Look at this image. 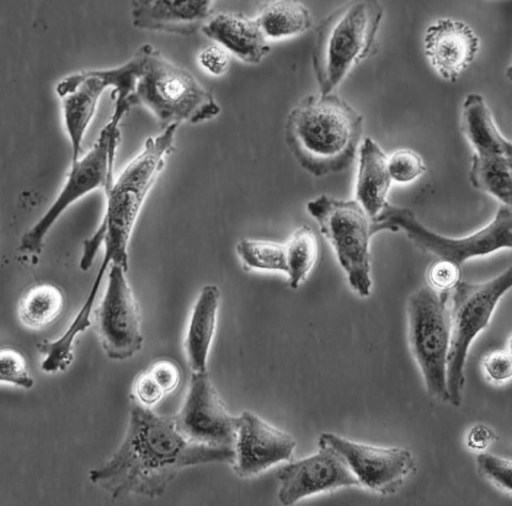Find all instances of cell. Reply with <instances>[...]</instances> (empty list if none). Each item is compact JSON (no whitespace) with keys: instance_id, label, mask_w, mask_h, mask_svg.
<instances>
[{"instance_id":"obj_1","label":"cell","mask_w":512,"mask_h":506,"mask_svg":"<svg viewBox=\"0 0 512 506\" xmlns=\"http://www.w3.org/2000/svg\"><path fill=\"white\" fill-rule=\"evenodd\" d=\"M234 462L233 448L196 444L181 433L174 417L159 416L133 400L120 448L90 470L89 478L114 499L157 498L188 467Z\"/></svg>"},{"instance_id":"obj_2","label":"cell","mask_w":512,"mask_h":506,"mask_svg":"<svg viewBox=\"0 0 512 506\" xmlns=\"http://www.w3.org/2000/svg\"><path fill=\"white\" fill-rule=\"evenodd\" d=\"M178 129L179 125L173 124L158 136L148 138L142 150L106 189V211L98 230L84 243L80 270L88 272L104 247L101 264L108 268L119 264L128 271V246L138 217L174 149Z\"/></svg>"},{"instance_id":"obj_3","label":"cell","mask_w":512,"mask_h":506,"mask_svg":"<svg viewBox=\"0 0 512 506\" xmlns=\"http://www.w3.org/2000/svg\"><path fill=\"white\" fill-rule=\"evenodd\" d=\"M363 116L338 94H313L288 115L285 139L298 164L315 177L341 172L354 163Z\"/></svg>"},{"instance_id":"obj_4","label":"cell","mask_w":512,"mask_h":506,"mask_svg":"<svg viewBox=\"0 0 512 506\" xmlns=\"http://www.w3.org/2000/svg\"><path fill=\"white\" fill-rule=\"evenodd\" d=\"M140 68L127 104L150 110L160 128L188 122L198 124L216 118L221 107L212 91L185 69L174 65L150 44L142 45Z\"/></svg>"},{"instance_id":"obj_5","label":"cell","mask_w":512,"mask_h":506,"mask_svg":"<svg viewBox=\"0 0 512 506\" xmlns=\"http://www.w3.org/2000/svg\"><path fill=\"white\" fill-rule=\"evenodd\" d=\"M383 17L378 2L335 10L317 28L313 68L320 94L338 88L352 68L372 56Z\"/></svg>"},{"instance_id":"obj_6","label":"cell","mask_w":512,"mask_h":506,"mask_svg":"<svg viewBox=\"0 0 512 506\" xmlns=\"http://www.w3.org/2000/svg\"><path fill=\"white\" fill-rule=\"evenodd\" d=\"M512 268L482 283L460 281L450 294L448 308L451 320V345L447 358L446 382L448 402L456 407L462 403L466 384V363L476 337L488 327L495 308L510 290Z\"/></svg>"},{"instance_id":"obj_7","label":"cell","mask_w":512,"mask_h":506,"mask_svg":"<svg viewBox=\"0 0 512 506\" xmlns=\"http://www.w3.org/2000/svg\"><path fill=\"white\" fill-rule=\"evenodd\" d=\"M139 67L140 57L136 52L121 67L75 73L58 83L56 92L61 99L64 126L71 142V164L77 162L82 154L86 133L106 89L114 88L111 94L115 101L112 119L121 121L131 109L127 100L134 91Z\"/></svg>"},{"instance_id":"obj_8","label":"cell","mask_w":512,"mask_h":506,"mask_svg":"<svg viewBox=\"0 0 512 506\" xmlns=\"http://www.w3.org/2000/svg\"><path fill=\"white\" fill-rule=\"evenodd\" d=\"M320 232L332 245L350 287L361 297L372 293L371 241L373 218L357 200L319 196L308 203Z\"/></svg>"},{"instance_id":"obj_9","label":"cell","mask_w":512,"mask_h":506,"mask_svg":"<svg viewBox=\"0 0 512 506\" xmlns=\"http://www.w3.org/2000/svg\"><path fill=\"white\" fill-rule=\"evenodd\" d=\"M511 207L501 205L491 223L473 233L453 239L426 228L408 209L388 203L383 211L373 218V231H403L408 239L421 250L432 253L439 259L459 265L470 259L486 257L499 250L512 247Z\"/></svg>"},{"instance_id":"obj_10","label":"cell","mask_w":512,"mask_h":506,"mask_svg":"<svg viewBox=\"0 0 512 506\" xmlns=\"http://www.w3.org/2000/svg\"><path fill=\"white\" fill-rule=\"evenodd\" d=\"M429 286L416 290L408 302V338L413 358L432 398L448 402L446 370L451 345L448 299Z\"/></svg>"},{"instance_id":"obj_11","label":"cell","mask_w":512,"mask_h":506,"mask_svg":"<svg viewBox=\"0 0 512 506\" xmlns=\"http://www.w3.org/2000/svg\"><path fill=\"white\" fill-rule=\"evenodd\" d=\"M119 122L110 120L91 150L71 164L68 177L51 207L22 237L20 250L27 255L41 253L46 236L59 218L78 200L114 182V167L121 138Z\"/></svg>"},{"instance_id":"obj_12","label":"cell","mask_w":512,"mask_h":506,"mask_svg":"<svg viewBox=\"0 0 512 506\" xmlns=\"http://www.w3.org/2000/svg\"><path fill=\"white\" fill-rule=\"evenodd\" d=\"M122 265L109 268L107 286L95 311L96 329L107 357L123 361L135 356L143 345L141 311Z\"/></svg>"},{"instance_id":"obj_13","label":"cell","mask_w":512,"mask_h":506,"mask_svg":"<svg viewBox=\"0 0 512 506\" xmlns=\"http://www.w3.org/2000/svg\"><path fill=\"white\" fill-rule=\"evenodd\" d=\"M174 420L181 433L196 444L234 449L236 417L224 406L207 371L192 372L185 402Z\"/></svg>"},{"instance_id":"obj_14","label":"cell","mask_w":512,"mask_h":506,"mask_svg":"<svg viewBox=\"0 0 512 506\" xmlns=\"http://www.w3.org/2000/svg\"><path fill=\"white\" fill-rule=\"evenodd\" d=\"M318 446L338 452L361 486L381 494L392 493L414 467L411 452L403 448L363 445L332 433L320 436Z\"/></svg>"},{"instance_id":"obj_15","label":"cell","mask_w":512,"mask_h":506,"mask_svg":"<svg viewBox=\"0 0 512 506\" xmlns=\"http://www.w3.org/2000/svg\"><path fill=\"white\" fill-rule=\"evenodd\" d=\"M295 439L251 411L236 417L234 471L239 478L260 476L272 466L291 462Z\"/></svg>"},{"instance_id":"obj_16","label":"cell","mask_w":512,"mask_h":506,"mask_svg":"<svg viewBox=\"0 0 512 506\" xmlns=\"http://www.w3.org/2000/svg\"><path fill=\"white\" fill-rule=\"evenodd\" d=\"M318 447L317 453L279 470V500L283 505H294L304 498L338 488L361 486L338 452L326 446Z\"/></svg>"},{"instance_id":"obj_17","label":"cell","mask_w":512,"mask_h":506,"mask_svg":"<svg viewBox=\"0 0 512 506\" xmlns=\"http://www.w3.org/2000/svg\"><path fill=\"white\" fill-rule=\"evenodd\" d=\"M479 45V38L470 26L451 19L429 26L424 39L425 55L431 67L450 83H456L471 66Z\"/></svg>"},{"instance_id":"obj_18","label":"cell","mask_w":512,"mask_h":506,"mask_svg":"<svg viewBox=\"0 0 512 506\" xmlns=\"http://www.w3.org/2000/svg\"><path fill=\"white\" fill-rule=\"evenodd\" d=\"M212 0H137L133 25L138 29L190 36L214 17Z\"/></svg>"},{"instance_id":"obj_19","label":"cell","mask_w":512,"mask_h":506,"mask_svg":"<svg viewBox=\"0 0 512 506\" xmlns=\"http://www.w3.org/2000/svg\"><path fill=\"white\" fill-rule=\"evenodd\" d=\"M201 31L248 65H259L270 52V45L258 21L242 13L216 14Z\"/></svg>"},{"instance_id":"obj_20","label":"cell","mask_w":512,"mask_h":506,"mask_svg":"<svg viewBox=\"0 0 512 506\" xmlns=\"http://www.w3.org/2000/svg\"><path fill=\"white\" fill-rule=\"evenodd\" d=\"M221 292L214 284L203 287L192 309L185 338V353L192 372L207 371L214 342Z\"/></svg>"},{"instance_id":"obj_21","label":"cell","mask_w":512,"mask_h":506,"mask_svg":"<svg viewBox=\"0 0 512 506\" xmlns=\"http://www.w3.org/2000/svg\"><path fill=\"white\" fill-rule=\"evenodd\" d=\"M392 182L386 153L373 139H364L360 149L356 200L371 218L378 216L389 203Z\"/></svg>"},{"instance_id":"obj_22","label":"cell","mask_w":512,"mask_h":506,"mask_svg":"<svg viewBox=\"0 0 512 506\" xmlns=\"http://www.w3.org/2000/svg\"><path fill=\"white\" fill-rule=\"evenodd\" d=\"M460 130L474 148V154L512 156L511 141L499 131L485 99L477 93L464 100Z\"/></svg>"},{"instance_id":"obj_23","label":"cell","mask_w":512,"mask_h":506,"mask_svg":"<svg viewBox=\"0 0 512 506\" xmlns=\"http://www.w3.org/2000/svg\"><path fill=\"white\" fill-rule=\"evenodd\" d=\"M256 21L267 40H281L306 33L313 25V15L301 3L280 0L266 3Z\"/></svg>"},{"instance_id":"obj_24","label":"cell","mask_w":512,"mask_h":506,"mask_svg":"<svg viewBox=\"0 0 512 506\" xmlns=\"http://www.w3.org/2000/svg\"><path fill=\"white\" fill-rule=\"evenodd\" d=\"M66 306V296L54 284L42 283L27 290L19 300L18 315L28 329L40 330L53 324Z\"/></svg>"},{"instance_id":"obj_25","label":"cell","mask_w":512,"mask_h":506,"mask_svg":"<svg viewBox=\"0 0 512 506\" xmlns=\"http://www.w3.org/2000/svg\"><path fill=\"white\" fill-rule=\"evenodd\" d=\"M511 158L504 155H473L470 170L472 185L511 207L512 182Z\"/></svg>"},{"instance_id":"obj_26","label":"cell","mask_w":512,"mask_h":506,"mask_svg":"<svg viewBox=\"0 0 512 506\" xmlns=\"http://www.w3.org/2000/svg\"><path fill=\"white\" fill-rule=\"evenodd\" d=\"M181 379L182 372L178 363L167 358L158 359L137 376L133 399L144 407L152 408L178 389Z\"/></svg>"},{"instance_id":"obj_27","label":"cell","mask_w":512,"mask_h":506,"mask_svg":"<svg viewBox=\"0 0 512 506\" xmlns=\"http://www.w3.org/2000/svg\"><path fill=\"white\" fill-rule=\"evenodd\" d=\"M287 252L290 286L296 290L306 281L313 270L319 255V243L313 229L309 226L298 228L285 244Z\"/></svg>"},{"instance_id":"obj_28","label":"cell","mask_w":512,"mask_h":506,"mask_svg":"<svg viewBox=\"0 0 512 506\" xmlns=\"http://www.w3.org/2000/svg\"><path fill=\"white\" fill-rule=\"evenodd\" d=\"M237 256L253 271L277 272L287 275L286 246L274 242L244 239L236 245Z\"/></svg>"},{"instance_id":"obj_29","label":"cell","mask_w":512,"mask_h":506,"mask_svg":"<svg viewBox=\"0 0 512 506\" xmlns=\"http://www.w3.org/2000/svg\"><path fill=\"white\" fill-rule=\"evenodd\" d=\"M0 382L24 390L35 386V379L29 373L26 358L12 347H4L0 352Z\"/></svg>"},{"instance_id":"obj_30","label":"cell","mask_w":512,"mask_h":506,"mask_svg":"<svg viewBox=\"0 0 512 506\" xmlns=\"http://www.w3.org/2000/svg\"><path fill=\"white\" fill-rule=\"evenodd\" d=\"M392 181L408 184L418 180L427 171L423 158L412 150H398L388 158Z\"/></svg>"},{"instance_id":"obj_31","label":"cell","mask_w":512,"mask_h":506,"mask_svg":"<svg viewBox=\"0 0 512 506\" xmlns=\"http://www.w3.org/2000/svg\"><path fill=\"white\" fill-rule=\"evenodd\" d=\"M460 266L444 259L432 263L427 272L428 286L440 293H451L461 281Z\"/></svg>"},{"instance_id":"obj_32","label":"cell","mask_w":512,"mask_h":506,"mask_svg":"<svg viewBox=\"0 0 512 506\" xmlns=\"http://www.w3.org/2000/svg\"><path fill=\"white\" fill-rule=\"evenodd\" d=\"M477 465L487 478L511 492L512 489V463L505 458L490 453H480L477 456Z\"/></svg>"},{"instance_id":"obj_33","label":"cell","mask_w":512,"mask_h":506,"mask_svg":"<svg viewBox=\"0 0 512 506\" xmlns=\"http://www.w3.org/2000/svg\"><path fill=\"white\" fill-rule=\"evenodd\" d=\"M200 67L208 74L222 76L229 71V53L220 45H208L198 55Z\"/></svg>"},{"instance_id":"obj_34","label":"cell","mask_w":512,"mask_h":506,"mask_svg":"<svg viewBox=\"0 0 512 506\" xmlns=\"http://www.w3.org/2000/svg\"><path fill=\"white\" fill-rule=\"evenodd\" d=\"M483 365L493 382L503 383L511 377L512 360L510 353L494 351L486 356Z\"/></svg>"},{"instance_id":"obj_35","label":"cell","mask_w":512,"mask_h":506,"mask_svg":"<svg viewBox=\"0 0 512 506\" xmlns=\"http://www.w3.org/2000/svg\"><path fill=\"white\" fill-rule=\"evenodd\" d=\"M495 433L488 425L476 424L468 434V447L474 451L486 450L494 441Z\"/></svg>"}]
</instances>
